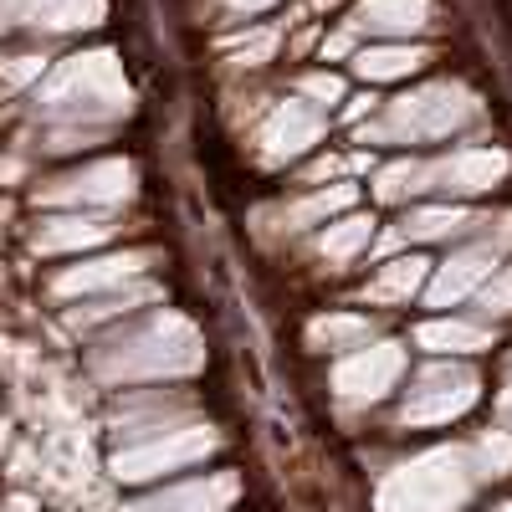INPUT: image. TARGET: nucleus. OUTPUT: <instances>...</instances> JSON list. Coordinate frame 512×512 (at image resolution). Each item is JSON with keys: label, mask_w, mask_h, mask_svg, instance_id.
Returning a JSON list of instances; mask_svg holds the SVG:
<instances>
[{"label": "nucleus", "mask_w": 512, "mask_h": 512, "mask_svg": "<svg viewBox=\"0 0 512 512\" xmlns=\"http://www.w3.org/2000/svg\"><path fill=\"white\" fill-rule=\"evenodd\" d=\"M502 175H507V154L502 149H456L441 164H425V180H436V185H446L456 195L492 190Z\"/></svg>", "instance_id": "obj_7"}, {"label": "nucleus", "mask_w": 512, "mask_h": 512, "mask_svg": "<svg viewBox=\"0 0 512 512\" xmlns=\"http://www.w3.org/2000/svg\"><path fill=\"white\" fill-rule=\"evenodd\" d=\"M472 226V216L466 210H456V205H436V210H415V216L405 221V236H415V241H436V236H456V231H466Z\"/></svg>", "instance_id": "obj_19"}, {"label": "nucleus", "mask_w": 512, "mask_h": 512, "mask_svg": "<svg viewBox=\"0 0 512 512\" xmlns=\"http://www.w3.org/2000/svg\"><path fill=\"white\" fill-rule=\"evenodd\" d=\"M482 308H487V313H512V267H502V272L487 282Z\"/></svg>", "instance_id": "obj_24"}, {"label": "nucleus", "mask_w": 512, "mask_h": 512, "mask_svg": "<svg viewBox=\"0 0 512 512\" xmlns=\"http://www.w3.org/2000/svg\"><path fill=\"white\" fill-rule=\"evenodd\" d=\"M477 118V98L456 88V82H431L420 93H405L384 108V118L374 123V139H446L456 128H466Z\"/></svg>", "instance_id": "obj_2"}, {"label": "nucleus", "mask_w": 512, "mask_h": 512, "mask_svg": "<svg viewBox=\"0 0 512 512\" xmlns=\"http://www.w3.org/2000/svg\"><path fill=\"white\" fill-rule=\"evenodd\" d=\"M67 98H88L82 108H123L128 103V88L118 82V67L113 57H77L52 88V103H67Z\"/></svg>", "instance_id": "obj_6"}, {"label": "nucleus", "mask_w": 512, "mask_h": 512, "mask_svg": "<svg viewBox=\"0 0 512 512\" xmlns=\"http://www.w3.org/2000/svg\"><path fill=\"white\" fill-rule=\"evenodd\" d=\"M425 272H431L425 256H400V262L379 267V277L364 287V297L369 303H410V297L425 287Z\"/></svg>", "instance_id": "obj_12"}, {"label": "nucleus", "mask_w": 512, "mask_h": 512, "mask_svg": "<svg viewBox=\"0 0 512 512\" xmlns=\"http://www.w3.org/2000/svg\"><path fill=\"white\" fill-rule=\"evenodd\" d=\"M369 236H374V221H369V216H349V221L328 226L318 246H323L328 262H354V256L369 246Z\"/></svg>", "instance_id": "obj_16"}, {"label": "nucleus", "mask_w": 512, "mask_h": 512, "mask_svg": "<svg viewBox=\"0 0 512 512\" xmlns=\"http://www.w3.org/2000/svg\"><path fill=\"white\" fill-rule=\"evenodd\" d=\"M400 374H405V349L400 344H374V349L349 354L344 364L333 369V390H338V400H349V405H369V400L390 395Z\"/></svg>", "instance_id": "obj_4"}, {"label": "nucleus", "mask_w": 512, "mask_h": 512, "mask_svg": "<svg viewBox=\"0 0 512 512\" xmlns=\"http://www.w3.org/2000/svg\"><path fill=\"white\" fill-rule=\"evenodd\" d=\"M472 405H477V374L461 364H436V369L415 374V384L405 390V405H400V420L405 425H446Z\"/></svg>", "instance_id": "obj_3"}, {"label": "nucleus", "mask_w": 512, "mask_h": 512, "mask_svg": "<svg viewBox=\"0 0 512 512\" xmlns=\"http://www.w3.org/2000/svg\"><path fill=\"white\" fill-rule=\"evenodd\" d=\"M205 451H216V436L205 431V425H190V431H169L164 441H149L139 451L118 456V477H154V472H175V466H190L200 461Z\"/></svg>", "instance_id": "obj_5"}, {"label": "nucleus", "mask_w": 512, "mask_h": 512, "mask_svg": "<svg viewBox=\"0 0 512 512\" xmlns=\"http://www.w3.org/2000/svg\"><path fill=\"white\" fill-rule=\"evenodd\" d=\"M303 93L318 98V103H338L344 98V82H338L333 72H313V77H303Z\"/></svg>", "instance_id": "obj_26"}, {"label": "nucleus", "mask_w": 512, "mask_h": 512, "mask_svg": "<svg viewBox=\"0 0 512 512\" xmlns=\"http://www.w3.org/2000/svg\"><path fill=\"white\" fill-rule=\"evenodd\" d=\"M415 190H425V164L400 159V164H390V169H379V185H374L379 200H405V195H415Z\"/></svg>", "instance_id": "obj_21"}, {"label": "nucleus", "mask_w": 512, "mask_h": 512, "mask_svg": "<svg viewBox=\"0 0 512 512\" xmlns=\"http://www.w3.org/2000/svg\"><path fill=\"white\" fill-rule=\"evenodd\" d=\"M472 461L456 446L425 451L415 461H405L400 472L384 477L379 487V512H456L472 497Z\"/></svg>", "instance_id": "obj_1"}, {"label": "nucleus", "mask_w": 512, "mask_h": 512, "mask_svg": "<svg viewBox=\"0 0 512 512\" xmlns=\"http://www.w3.org/2000/svg\"><path fill=\"white\" fill-rule=\"evenodd\" d=\"M502 415H512V384H507V390H502Z\"/></svg>", "instance_id": "obj_28"}, {"label": "nucleus", "mask_w": 512, "mask_h": 512, "mask_svg": "<svg viewBox=\"0 0 512 512\" xmlns=\"http://www.w3.org/2000/svg\"><path fill=\"white\" fill-rule=\"evenodd\" d=\"M431 21V0H359L354 26L384 31V36H410Z\"/></svg>", "instance_id": "obj_11"}, {"label": "nucleus", "mask_w": 512, "mask_h": 512, "mask_svg": "<svg viewBox=\"0 0 512 512\" xmlns=\"http://www.w3.org/2000/svg\"><path fill=\"white\" fill-rule=\"evenodd\" d=\"M128 272H139V256H113V262H93V267H82V272H67V277H62V292L108 287V282H123Z\"/></svg>", "instance_id": "obj_20"}, {"label": "nucleus", "mask_w": 512, "mask_h": 512, "mask_svg": "<svg viewBox=\"0 0 512 512\" xmlns=\"http://www.w3.org/2000/svg\"><path fill=\"white\" fill-rule=\"evenodd\" d=\"M323 139V118H318V108H308V103H282V108H272V118L262 123V154L272 159V164H282V159H297L308 144H318Z\"/></svg>", "instance_id": "obj_8"}, {"label": "nucleus", "mask_w": 512, "mask_h": 512, "mask_svg": "<svg viewBox=\"0 0 512 512\" xmlns=\"http://www.w3.org/2000/svg\"><path fill=\"white\" fill-rule=\"evenodd\" d=\"M425 62V52L420 47H369V52H359L354 57V72L359 77H369V82H390V77H410L415 67Z\"/></svg>", "instance_id": "obj_15"}, {"label": "nucleus", "mask_w": 512, "mask_h": 512, "mask_svg": "<svg viewBox=\"0 0 512 512\" xmlns=\"http://www.w3.org/2000/svg\"><path fill=\"white\" fill-rule=\"evenodd\" d=\"M492 267H497V246H492V241H487V246H472V251H461V256H451V262L441 267V277L431 282V303H436V308L456 303V297H466L482 277H492Z\"/></svg>", "instance_id": "obj_10"}, {"label": "nucleus", "mask_w": 512, "mask_h": 512, "mask_svg": "<svg viewBox=\"0 0 512 512\" xmlns=\"http://www.w3.org/2000/svg\"><path fill=\"white\" fill-rule=\"evenodd\" d=\"M477 456H482V477H507L512 472V436L507 431H492L477 446Z\"/></svg>", "instance_id": "obj_22"}, {"label": "nucleus", "mask_w": 512, "mask_h": 512, "mask_svg": "<svg viewBox=\"0 0 512 512\" xmlns=\"http://www.w3.org/2000/svg\"><path fill=\"white\" fill-rule=\"evenodd\" d=\"M415 344L420 349H436V354H477V349H492V333L477 328V323L441 318V323H420L415 328Z\"/></svg>", "instance_id": "obj_13"}, {"label": "nucleus", "mask_w": 512, "mask_h": 512, "mask_svg": "<svg viewBox=\"0 0 512 512\" xmlns=\"http://www.w3.org/2000/svg\"><path fill=\"white\" fill-rule=\"evenodd\" d=\"M241 482L231 472H216V477H205V482H185V487H169L149 502H139L134 512H226L236 502Z\"/></svg>", "instance_id": "obj_9"}, {"label": "nucleus", "mask_w": 512, "mask_h": 512, "mask_svg": "<svg viewBox=\"0 0 512 512\" xmlns=\"http://www.w3.org/2000/svg\"><path fill=\"white\" fill-rule=\"evenodd\" d=\"M57 200H123L128 195V164H103L88 169V175L67 180L62 190H52Z\"/></svg>", "instance_id": "obj_14"}, {"label": "nucleus", "mask_w": 512, "mask_h": 512, "mask_svg": "<svg viewBox=\"0 0 512 512\" xmlns=\"http://www.w3.org/2000/svg\"><path fill=\"white\" fill-rule=\"evenodd\" d=\"M226 6H236V11H262V6H272V0H226Z\"/></svg>", "instance_id": "obj_27"}, {"label": "nucleus", "mask_w": 512, "mask_h": 512, "mask_svg": "<svg viewBox=\"0 0 512 512\" xmlns=\"http://www.w3.org/2000/svg\"><path fill=\"white\" fill-rule=\"evenodd\" d=\"M308 344L313 349H354V344H369V323L364 318H318L308 328Z\"/></svg>", "instance_id": "obj_18"}, {"label": "nucleus", "mask_w": 512, "mask_h": 512, "mask_svg": "<svg viewBox=\"0 0 512 512\" xmlns=\"http://www.w3.org/2000/svg\"><path fill=\"white\" fill-rule=\"evenodd\" d=\"M272 52H277V31H256V36H246L241 47H236V62L256 67V62H267Z\"/></svg>", "instance_id": "obj_25"}, {"label": "nucleus", "mask_w": 512, "mask_h": 512, "mask_svg": "<svg viewBox=\"0 0 512 512\" xmlns=\"http://www.w3.org/2000/svg\"><path fill=\"white\" fill-rule=\"evenodd\" d=\"M354 195H359L354 185L318 190V195H308L303 205H292V210H287V226H292V231H303V226H313V221H328V216H338V210H349Z\"/></svg>", "instance_id": "obj_17"}, {"label": "nucleus", "mask_w": 512, "mask_h": 512, "mask_svg": "<svg viewBox=\"0 0 512 512\" xmlns=\"http://www.w3.org/2000/svg\"><path fill=\"white\" fill-rule=\"evenodd\" d=\"M108 226H82V221H62V231L36 236V246H77V241H103Z\"/></svg>", "instance_id": "obj_23"}, {"label": "nucleus", "mask_w": 512, "mask_h": 512, "mask_svg": "<svg viewBox=\"0 0 512 512\" xmlns=\"http://www.w3.org/2000/svg\"><path fill=\"white\" fill-rule=\"evenodd\" d=\"M497 512H512V502H507V507H497Z\"/></svg>", "instance_id": "obj_29"}]
</instances>
